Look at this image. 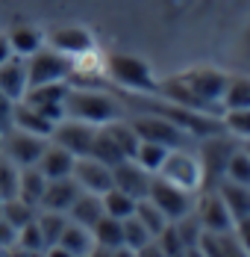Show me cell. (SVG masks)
Masks as SVG:
<instances>
[{
    "mask_svg": "<svg viewBox=\"0 0 250 257\" xmlns=\"http://www.w3.org/2000/svg\"><path fill=\"white\" fill-rule=\"evenodd\" d=\"M224 178L226 180H236V183H248V186H250V154L244 151V145H242V142H238V148L230 154V160H226Z\"/></svg>",
    "mask_w": 250,
    "mask_h": 257,
    "instance_id": "d590c367",
    "label": "cell"
},
{
    "mask_svg": "<svg viewBox=\"0 0 250 257\" xmlns=\"http://www.w3.org/2000/svg\"><path fill=\"white\" fill-rule=\"evenodd\" d=\"M9 36V45H12V53L15 56H32L36 51H42L44 48V36L36 30V27H26V24H21V27H15L12 33H6Z\"/></svg>",
    "mask_w": 250,
    "mask_h": 257,
    "instance_id": "4316f807",
    "label": "cell"
},
{
    "mask_svg": "<svg viewBox=\"0 0 250 257\" xmlns=\"http://www.w3.org/2000/svg\"><path fill=\"white\" fill-rule=\"evenodd\" d=\"M76 186L82 192H94V195H103L112 189V166L100 163L94 157H76L74 163V175Z\"/></svg>",
    "mask_w": 250,
    "mask_h": 257,
    "instance_id": "4fadbf2b",
    "label": "cell"
},
{
    "mask_svg": "<svg viewBox=\"0 0 250 257\" xmlns=\"http://www.w3.org/2000/svg\"><path fill=\"white\" fill-rule=\"evenodd\" d=\"M94 136H98L94 124H86V121H76V118H62L53 127L50 142L62 145L65 151H71L74 157H88L92 154V145H94Z\"/></svg>",
    "mask_w": 250,
    "mask_h": 257,
    "instance_id": "30bf717a",
    "label": "cell"
},
{
    "mask_svg": "<svg viewBox=\"0 0 250 257\" xmlns=\"http://www.w3.org/2000/svg\"><path fill=\"white\" fill-rule=\"evenodd\" d=\"M132 216H136V219H138V222H142V225L148 228L153 239H156L159 233L165 231L168 225H171V222L165 219V213H162L159 207L153 204V201H148V198H142V201H136V213H132Z\"/></svg>",
    "mask_w": 250,
    "mask_h": 257,
    "instance_id": "f546056e",
    "label": "cell"
},
{
    "mask_svg": "<svg viewBox=\"0 0 250 257\" xmlns=\"http://www.w3.org/2000/svg\"><path fill=\"white\" fill-rule=\"evenodd\" d=\"M238 148V139H232L230 133H215V136H206L200 139L198 157L203 163V189H215L221 180H224V169L230 154Z\"/></svg>",
    "mask_w": 250,
    "mask_h": 257,
    "instance_id": "8992f818",
    "label": "cell"
},
{
    "mask_svg": "<svg viewBox=\"0 0 250 257\" xmlns=\"http://www.w3.org/2000/svg\"><path fill=\"white\" fill-rule=\"evenodd\" d=\"M100 216H103V201L94 192H80L76 201L71 204V210H68V219L76 222V225H82V228H88V231L98 225Z\"/></svg>",
    "mask_w": 250,
    "mask_h": 257,
    "instance_id": "603a6c76",
    "label": "cell"
},
{
    "mask_svg": "<svg viewBox=\"0 0 250 257\" xmlns=\"http://www.w3.org/2000/svg\"><path fill=\"white\" fill-rule=\"evenodd\" d=\"M65 118H76V121L103 127V124H112V121L121 118V103L112 95L71 86L68 95H65Z\"/></svg>",
    "mask_w": 250,
    "mask_h": 257,
    "instance_id": "6da1fadb",
    "label": "cell"
},
{
    "mask_svg": "<svg viewBox=\"0 0 250 257\" xmlns=\"http://www.w3.org/2000/svg\"><path fill=\"white\" fill-rule=\"evenodd\" d=\"M232 233H236V239L242 242V248L250 254V216H244V219H238L236 225H232Z\"/></svg>",
    "mask_w": 250,
    "mask_h": 257,
    "instance_id": "b9f144b4",
    "label": "cell"
},
{
    "mask_svg": "<svg viewBox=\"0 0 250 257\" xmlns=\"http://www.w3.org/2000/svg\"><path fill=\"white\" fill-rule=\"evenodd\" d=\"M156 242H159V248H162L168 257H186V248H188V245L180 239V233H176L174 222H171L165 231L159 233V236H156Z\"/></svg>",
    "mask_w": 250,
    "mask_h": 257,
    "instance_id": "ab89813d",
    "label": "cell"
},
{
    "mask_svg": "<svg viewBox=\"0 0 250 257\" xmlns=\"http://www.w3.org/2000/svg\"><path fill=\"white\" fill-rule=\"evenodd\" d=\"M148 201H153V204L159 207V210L165 213L168 222H180L182 216L194 213V201H198V195L180 189V186L168 183V180H162L159 175H153L150 189H148Z\"/></svg>",
    "mask_w": 250,
    "mask_h": 257,
    "instance_id": "ba28073f",
    "label": "cell"
},
{
    "mask_svg": "<svg viewBox=\"0 0 250 257\" xmlns=\"http://www.w3.org/2000/svg\"><path fill=\"white\" fill-rule=\"evenodd\" d=\"M50 139L44 136H36V133H24V130H3V154L9 157L18 169H26V166H36L38 157L44 154Z\"/></svg>",
    "mask_w": 250,
    "mask_h": 257,
    "instance_id": "9c48e42d",
    "label": "cell"
},
{
    "mask_svg": "<svg viewBox=\"0 0 250 257\" xmlns=\"http://www.w3.org/2000/svg\"><path fill=\"white\" fill-rule=\"evenodd\" d=\"M86 257H88V254H86Z\"/></svg>",
    "mask_w": 250,
    "mask_h": 257,
    "instance_id": "f5cc1de1",
    "label": "cell"
},
{
    "mask_svg": "<svg viewBox=\"0 0 250 257\" xmlns=\"http://www.w3.org/2000/svg\"><path fill=\"white\" fill-rule=\"evenodd\" d=\"M136 254H138V257H168L165 251H162V248H159V242H156V239H150L148 245H142Z\"/></svg>",
    "mask_w": 250,
    "mask_h": 257,
    "instance_id": "ee69618b",
    "label": "cell"
},
{
    "mask_svg": "<svg viewBox=\"0 0 250 257\" xmlns=\"http://www.w3.org/2000/svg\"><path fill=\"white\" fill-rule=\"evenodd\" d=\"M44 186H48V178L38 172V166H26L21 169V178H18V198L26 201L30 207L42 204V195H44Z\"/></svg>",
    "mask_w": 250,
    "mask_h": 257,
    "instance_id": "cb8c5ba5",
    "label": "cell"
},
{
    "mask_svg": "<svg viewBox=\"0 0 250 257\" xmlns=\"http://www.w3.org/2000/svg\"><path fill=\"white\" fill-rule=\"evenodd\" d=\"M88 157H94V160L106 163V166H118L121 160H126L124 151H121V145L115 142V136H112L109 124L98 127V136H94V145H92V154Z\"/></svg>",
    "mask_w": 250,
    "mask_h": 257,
    "instance_id": "83f0119b",
    "label": "cell"
},
{
    "mask_svg": "<svg viewBox=\"0 0 250 257\" xmlns=\"http://www.w3.org/2000/svg\"><path fill=\"white\" fill-rule=\"evenodd\" d=\"M50 48L65 56H76V53L94 48V39L86 27H59L50 33Z\"/></svg>",
    "mask_w": 250,
    "mask_h": 257,
    "instance_id": "d6986e66",
    "label": "cell"
},
{
    "mask_svg": "<svg viewBox=\"0 0 250 257\" xmlns=\"http://www.w3.org/2000/svg\"><path fill=\"white\" fill-rule=\"evenodd\" d=\"M82 189L76 186L74 178H56V180H48L44 186V195H42V204L38 210H53V213H68L71 204L76 201Z\"/></svg>",
    "mask_w": 250,
    "mask_h": 257,
    "instance_id": "9a60e30c",
    "label": "cell"
},
{
    "mask_svg": "<svg viewBox=\"0 0 250 257\" xmlns=\"http://www.w3.org/2000/svg\"><path fill=\"white\" fill-rule=\"evenodd\" d=\"M0 154H3V130H0Z\"/></svg>",
    "mask_w": 250,
    "mask_h": 257,
    "instance_id": "816d5d0a",
    "label": "cell"
},
{
    "mask_svg": "<svg viewBox=\"0 0 250 257\" xmlns=\"http://www.w3.org/2000/svg\"><path fill=\"white\" fill-rule=\"evenodd\" d=\"M12 56H15V53H12V45H9V36H3V33H0V65H3V62H9Z\"/></svg>",
    "mask_w": 250,
    "mask_h": 257,
    "instance_id": "f6af8a7d",
    "label": "cell"
},
{
    "mask_svg": "<svg viewBox=\"0 0 250 257\" xmlns=\"http://www.w3.org/2000/svg\"><path fill=\"white\" fill-rule=\"evenodd\" d=\"M186 257H206V254L200 251L198 245H192V248H186Z\"/></svg>",
    "mask_w": 250,
    "mask_h": 257,
    "instance_id": "681fc988",
    "label": "cell"
},
{
    "mask_svg": "<svg viewBox=\"0 0 250 257\" xmlns=\"http://www.w3.org/2000/svg\"><path fill=\"white\" fill-rule=\"evenodd\" d=\"M36 225H38V231L44 236V242H48V245H56L59 236H62V231H65V225H68V213L38 210V213H36Z\"/></svg>",
    "mask_w": 250,
    "mask_h": 257,
    "instance_id": "1f68e13d",
    "label": "cell"
},
{
    "mask_svg": "<svg viewBox=\"0 0 250 257\" xmlns=\"http://www.w3.org/2000/svg\"><path fill=\"white\" fill-rule=\"evenodd\" d=\"M71 77V56L42 48L32 56H26V89L44 86V83H68Z\"/></svg>",
    "mask_w": 250,
    "mask_h": 257,
    "instance_id": "52a82bcc",
    "label": "cell"
},
{
    "mask_svg": "<svg viewBox=\"0 0 250 257\" xmlns=\"http://www.w3.org/2000/svg\"><path fill=\"white\" fill-rule=\"evenodd\" d=\"M112 257H138V254H136L132 248H124V245H121V248H115V251H112Z\"/></svg>",
    "mask_w": 250,
    "mask_h": 257,
    "instance_id": "c3c4849f",
    "label": "cell"
},
{
    "mask_svg": "<svg viewBox=\"0 0 250 257\" xmlns=\"http://www.w3.org/2000/svg\"><path fill=\"white\" fill-rule=\"evenodd\" d=\"M15 248H24V251H44V248H48V242H44V236L38 231L36 219L26 222L24 228H18V242H15Z\"/></svg>",
    "mask_w": 250,
    "mask_h": 257,
    "instance_id": "f35d334b",
    "label": "cell"
},
{
    "mask_svg": "<svg viewBox=\"0 0 250 257\" xmlns=\"http://www.w3.org/2000/svg\"><path fill=\"white\" fill-rule=\"evenodd\" d=\"M88 257H112V248H100V245H94V248L88 251Z\"/></svg>",
    "mask_w": 250,
    "mask_h": 257,
    "instance_id": "7dc6e473",
    "label": "cell"
},
{
    "mask_svg": "<svg viewBox=\"0 0 250 257\" xmlns=\"http://www.w3.org/2000/svg\"><path fill=\"white\" fill-rule=\"evenodd\" d=\"M150 239V231L136 219V216H130V219H124V248H132V251H138L142 245H148Z\"/></svg>",
    "mask_w": 250,
    "mask_h": 257,
    "instance_id": "74e56055",
    "label": "cell"
},
{
    "mask_svg": "<svg viewBox=\"0 0 250 257\" xmlns=\"http://www.w3.org/2000/svg\"><path fill=\"white\" fill-rule=\"evenodd\" d=\"M92 236H94V245L100 248H121L124 245V222L121 219H112V216H100L98 225L92 228Z\"/></svg>",
    "mask_w": 250,
    "mask_h": 257,
    "instance_id": "484cf974",
    "label": "cell"
},
{
    "mask_svg": "<svg viewBox=\"0 0 250 257\" xmlns=\"http://www.w3.org/2000/svg\"><path fill=\"white\" fill-rule=\"evenodd\" d=\"M215 189H218L221 201L226 204V210H230L232 222H238V219L250 216V186H248V183H236V180H226L224 178Z\"/></svg>",
    "mask_w": 250,
    "mask_h": 257,
    "instance_id": "7402d4cb",
    "label": "cell"
},
{
    "mask_svg": "<svg viewBox=\"0 0 250 257\" xmlns=\"http://www.w3.org/2000/svg\"><path fill=\"white\" fill-rule=\"evenodd\" d=\"M198 248L203 251L206 257H250L242 242L236 239L232 231H224V233H212V231H203L198 239Z\"/></svg>",
    "mask_w": 250,
    "mask_h": 257,
    "instance_id": "44dd1931",
    "label": "cell"
},
{
    "mask_svg": "<svg viewBox=\"0 0 250 257\" xmlns=\"http://www.w3.org/2000/svg\"><path fill=\"white\" fill-rule=\"evenodd\" d=\"M194 219L200 222L203 231H212V233H224V231H232V216L226 204L221 201L218 189H203L198 192V201H194Z\"/></svg>",
    "mask_w": 250,
    "mask_h": 257,
    "instance_id": "8fae6325",
    "label": "cell"
},
{
    "mask_svg": "<svg viewBox=\"0 0 250 257\" xmlns=\"http://www.w3.org/2000/svg\"><path fill=\"white\" fill-rule=\"evenodd\" d=\"M71 83H44V86H32L26 89L24 103L32 109H38L42 115H48L53 124H59L65 118V95H68Z\"/></svg>",
    "mask_w": 250,
    "mask_h": 257,
    "instance_id": "7c38bea8",
    "label": "cell"
},
{
    "mask_svg": "<svg viewBox=\"0 0 250 257\" xmlns=\"http://www.w3.org/2000/svg\"><path fill=\"white\" fill-rule=\"evenodd\" d=\"M18 242V228H12L3 216H0V251H12Z\"/></svg>",
    "mask_w": 250,
    "mask_h": 257,
    "instance_id": "60d3db41",
    "label": "cell"
},
{
    "mask_svg": "<svg viewBox=\"0 0 250 257\" xmlns=\"http://www.w3.org/2000/svg\"><path fill=\"white\" fill-rule=\"evenodd\" d=\"M168 151L171 148H165V145H156V142H138V148H136V154H132V160L144 169V172H150V175H156L159 172V166L165 163V157H168Z\"/></svg>",
    "mask_w": 250,
    "mask_h": 257,
    "instance_id": "d6a6232c",
    "label": "cell"
},
{
    "mask_svg": "<svg viewBox=\"0 0 250 257\" xmlns=\"http://www.w3.org/2000/svg\"><path fill=\"white\" fill-rule=\"evenodd\" d=\"M44 257H74V254L65 251L62 245H48V248H44Z\"/></svg>",
    "mask_w": 250,
    "mask_h": 257,
    "instance_id": "bcb514c9",
    "label": "cell"
},
{
    "mask_svg": "<svg viewBox=\"0 0 250 257\" xmlns=\"http://www.w3.org/2000/svg\"><path fill=\"white\" fill-rule=\"evenodd\" d=\"M9 127L24 130V133H36V136H44V139H50L56 124L50 121L48 115H42L38 109H32L30 103L18 101L15 106H12V124H9Z\"/></svg>",
    "mask_w": 250,
    "mask_h": 257,
    "instance_id": "ffe728a7",
    "label": "cell"
},
{
    "mask_svg": "<svg viewBox=\"0 0 250 257\" xmlns=\"http://www.w3.org/2000/svg\"><path fill=\"white\" fill-rule=\"evenodd\" d=\"M0 92L12 103L24 101V95H26V59L24 56H12L9 62L0 65Z\"/></svg>",
    "mask_w": 250,
    "mask_h": 257,
    "instance_id": "e0dca14e",
    "label": "cell"
},
{
    "mask_svg": "<svg viewBox=\"0 0 250 257\" xmlns=\"http://www.w3.org/2000/svg\"><path fill=\"white\" fill-rule=\"evenodd\" d=\"M180 77L186 80V86L192 89V95L200 101V106L209 112V115H224V106H221V98H224L226 89V74L224 71H215V68H188L182 71Z\"/></svg>",
    "mask_w": 250,
    "mask_h": 257,
    "instance_id": "5b68a950",
    "label": "cell"
},
{
    "mask_svg": "<svg viewBox=\"0 0 250 257\" xmlns=\"http://www.w3.org/2000/svg\"><path fill=\"white\" fill-rule=\"evenodd\" d=\"M100 201H103V213L106 216H112V219H130L132 213H136V198H130L126 192H121V189H109V192H103L100 195Z\"/></svg>",
    "mask_w": 250,
    "mask_h": 257,
    "instance_id": "f1b7e54d",
    "label": "cell"
},
{
    "mask_svg": "<svg viewBox=\"0 0 250 257\" xmlns=\"http://www.w3.org/2000/svg\"><path fill=\"white\" fill-rule=\"evenodd\" d=\"M18 178H21V169L6 154H0V201L18 198Z\"/></svg>",
    "mask_w": 250,
    "mask_h": 257,
    "instance_id": "8d00e7d4",
    "label": "cell"
},
{
    "mask_svg": "<svg viewBox=\"0 0 250 257\" xmlns=\"http://www.w3.org/2000/svg\"><path fill=\"white\" fill-rule=\"evenodd\" d=\"M56 245H62L65 251H71L74 257H86L94 248V236H92L88 228H82V225H76V222L68 219V225H65V231H62Z\"/></svg>",
    "mask_w": 250,
    "mask_h": 257,
    "instance_id": "d4e9b609",
    "label": "cell"
},
{
    "mask_svg": "<svg viewBox=\"0 0 250 257\" xmlns=\"http://www.w3.org/2000/svg\"><path fill=\"white\" fill-rule=\"evenodd\" d=\"M242 145H244V151L250 154V139H248V142H242Z\"/></svg>",
    "mask_w": 250,
    "mask_h": 257,
    "instance_id": "f907efd6",
    "label": "cell"
},
{
    "mask_svg": "<svg viewBox=\"0 0 250 257\" xmlns=\"http://www.w3.org/2000/svg\"><path fill=\"white\" fill-rule=\"evenodd\" d=\"M150 180H153V175L144 172L136 160H121L118 166H112V186L121 189V192H126V195L136 198V201L148 198Z\"/></svg>",
    "mask_w": 250,
    "mask_h": 257,
    "instance_id": "5bb4252c",
    "label": "cell"
},
{
    "mask_svg": "<svg viewBox=\"0 0 250 257\" xmlns=\"http://www.w3.org/2000/svg\"><path fill=\"white\" fill-rule=\"evenodd\" d=\"M224 109H250V77H230L221 98Z\"/></svg>",
    "mask_w": 250,
    "mask_h": 257,
    "instance_id": "4dcf8cb0",
    "label": "cell"
},
{
    "mask_svg": "<svg viewBox=\"0 0 250 257\" xmlns=\"http://www.w3.org/2000/svg\"><path fill=\"white\" fill-rule=\"evenodd\" d=\"M106 77V53H100L98 48H88V51L71 56V77L74 83H92V80Z\"/></svg>",
    "mask_w": 250,
    "mask_h": 257,
    "instance_id": "ac0fdd59",
    "label": "cell"
},
{
    "mask_svg": "<svg viewBox=\"0 0 250 257\" xmlns=\"http://www.w3.org/2000/svg\"><path fill=\"white\" fill-rule=\"evenodd\" d=\"M36 207H30L26 201L21 198H9V201H0V216L12 225V228H24L26 222H32L36 219Z\"/></svg>",
    "mask_w": 250,
    "mask_h": 257,
    "instance_id": "836d02e7",
    "label": "cell"
},
{
    "mask_svg": "<svg viewBox=\"0 0 250 257\" xmlns=\"http://www.w3.org/2000/svg\"><path fill=\"white\" fill-rule=\"evenodd\" d=\"M221 124H224V130L232 139L248 142L250 139V109H224Z\"/></svg>",
    "mask_w": 250,
    "mask_h": 257,
    "instance_id": "e575fe53",
    "label": "cell"
},
{
    "mask_svg": "<svg viewBox=\"0 0 250 257\" xmlns=\"http://www.w3.org/2000/svg\"><path fill=\"white\" fill-rule=\"evenodd\" d=\"M130 127L136 130L138 139L165 145V148H192V142H194V136H188L182 127H176L171 118L156 115V112L132 115V118H130Z\"/></svg>",
    "mask_w": 250,
    "mask_h": 257,
    "instance_id": "277c9868",
    "label": "cell"
},
{
    "mask_svg": "<svg viewBox=\"0 0 250 257\" xmlns=\"http://www.w3.org/2000/svg\"><path fill=\"white\" fill-rule=\"evenodd\" d=\"M74 163L76 157L71 151H65L62 145H56V142H48V148H44V154L38 157V172L44 175L48 180H56V178H71L74 175Z\"/></svg>",
    "mask_w": 250,
    "mask_h": 257,
    "instance_id": "2e32d148",
    "label": "cell"
},
{
    "mask_svg": "<svg viewBox=\"0 0 250 257\" xmlns=\"http://www.w3.org/2000/svg\"><path fill=\"white\" fill-rule=\"evenodd\" d=\"M106 77L130 92H138V95H156V89H159L153 68L142 56H132V53H109L106 56Z\"/></svg>",
    "mask_w": 250,
    "mask_h": 257,
    "instance_id": "7a4b0ae2",
    "label": "cell"
},
{
    "mask_svg": "<svg viewBox=\"0 0 250 257\" xmlns=\"http://www.w3.org/2000/svg\"><path fill=\"white\" fill-rule=\"evenodd\" d=\"M12 106L15 103L0 92V130H9V124H12Z\"/></svg>",
    "mask_w": 250,
    "mask_h": 257,
    "instance_id": "7bdbcfd3",
    "label": "cell"
},
{
    "mask_svg": "<svg viewBox=\"0 0 250 257\" xmlns=\"http://www.w3.org/2000/svg\"><path fill=\"white\" fill-rule=\"evenodd\" d=\"M156 175L186 192H194V195L203 192V163H200L198 151L192 148H171Z\"/></svg>",
    "mask_w": 250,
    "mask_h": 257,
    "instance_id": "3957f363",
    "label": "cell"
}]
</instances>
